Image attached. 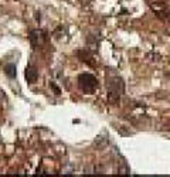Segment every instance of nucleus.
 I'll return each instance as SVG.
<instances>
[{
    "label": "nucleus",
    "instance_id": "f257e3e1",
    "mask_svg": "<svg viewBox=\"0 0 170 177\" xmlns=\"http://www.w3.org/2000/svg\"><path fill=\"white\" fill-rule=\"evenodd\" d=\"M122 92H123V82H122V79L118 78V77L111 79L109 87H108V101H109V103L116 105L119 102Z\"/></svg>",
    "mask_w": 170,
    "mask_h": 177
},
{
    "label": "nucleus",
    "instance_id": "f03ea898",
    "mask_svg": "<svg viewBox=\"0 0 170 177\" xmlns=\"http://www.w3.org/2000/svg\"><path fill=\"white\" fill-rule=\"evenodd\" d=\"M78 82H80V88L86 93H92L94 91H95V88L98 87V81H96V78L92 74L80 75Z\"/></svg>",
    "mask_w": 170,
    "mask_h": 177
},
{
    "label": "nucleus",
    "instance_id": "7ed1b4c3",
    "mask_svg": "<svg viewBox=\"0 0 170 177\" xmlns=\"http://www.w3.org/2000/svg\"><path fill=\"white\" fill-rule=\"evenodd\" d=\"M26 78L28 82H35L37 78H38V72H37V69L35 68H27V72H26Z\"/></svg>",
    "mask_w": 170,
    "mask_h": 177
},
{
    "label": "nucleus",
    "instance_id": "20e7f679",
    "mask_svg": "<svg viewBox=\"0 0 170 177\" xmlns=\"http://www.w3.org/2000/svg\"><path fill=\"white\" fill-rule=\"evenodd\" d=\"M6 74L9 75L10 78H14V77H16V65L14 64L6 65Z\"/></svg>",
    "mask_w": 170,
    "mask_h": 177
},
{
    "label": "nucleus",
    "instance_id": "39448f33",
    "mask_svg": "<svg viewBox=\"0 0 170 177\" xmlns=\"http://www.w3.org/2000/svg\"><path fill=\"white\" fill-rule=\"evenodd\" d=\"M51 87H53V89L55 91V93H57V95H60V93H61V91L58 89V87H57L55 84H51Z\"/></svg>",
    "mask_w": 170,
    "mask_h": 177
},
{
    "label": "nucleus",
    "instance_id": "423d86ee",
    "mask_svg": "<svg viewBox=\"0 0 170 177\" xmlns=\"http://www.w3.org/2000/svg\"><path fill=\"white\" fill-rule=\"evenodd\" d=\"M169 14H170V13H169ZM169 17H170V16H169Z\"/></svg>",
    "mask_w": 170,
    "mask_h": 177
}]
</instances>
